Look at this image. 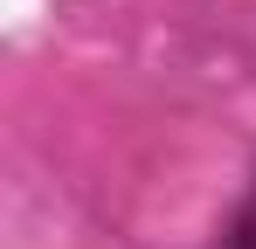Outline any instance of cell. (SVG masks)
Masks as SVG:
<instances>
[{"mask_svg": "<svg viewBox=\"0 0 256 249\" xmlns=\"http://www.w3.org/2000/svg\"><path fill=\"white\" fill-rule=\"evenodd\" d=\"M222 249H256V187L242 194V208L228 214V228H222Z\"/></svg>", "mask_w": 256, "mask_h": 249, "instance_id": "cell-1", "label": "cell"}]
</instances>
